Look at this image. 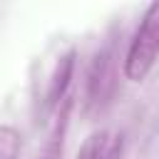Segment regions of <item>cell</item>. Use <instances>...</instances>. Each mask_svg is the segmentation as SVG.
Listing matches in <instances>:
<instances>
[{
  "label": "cell",
  "instance_id": "1",
  "mask_svg": "<svg viewBox=\"0 0 159 159\" xmlns=\"http://www.w3.org/2000/svg\"><path fill=\"white\" fill-rule=\"evenodd\" d=\"M119 87V52H117V37L107 35L104 42L94 50L87 72H84V87H82V109L87 117L102 114L117 94Z\"/></svg>",
  "mask_w": 159,
  "mask_h": 159
},
{
  "label": "cell",
  "instance_id": "5",
  "mask_svg": "<svg viewBox=\"0 0 159 159\" xmlns=\"http://www.w3.org/2000/svg\"><path fill=\"white\" fill-rule=\"evenodd\" d=\"M22 134L12 124H0V159H20Z\"/></svg>",
  "mask_w": 159,
  "mask_h": 159
},
{
  "label": "cell",
  "instance_id": "7",
  "mask_svg": "<svg viewBox=\"0 0 159 159\" xmlns=\"http://www.w3.org/2000/svg\"><path fill=\"white\" fill-rule=\"evenodd\" d=\"M104 137H107V129H97V132H92V134L80 144L75 159H99V149H102Z\"/></svg>",
  "mask_w": 159,
  "mask_h": 159
},
{
  "label": "cell",
  "instance_id": "4",
  "mask_svg": "<svg viewBox=\"0 0 159 159\" xmlns=\"http://www.w3.org/2000/svg\"><path fill=\"white\" fill-rule=\"evenodd\" d=\"M72 107H75V94H70L52 114V127H50V134L40 149L37 157L42 159H60L62 157V144H65V134H67V127H70V117H72Z\"/></svg>",
  "mask_w": 159,
  "mask_h": 159
},
{
  "label": "cell",
  "instance_id": "3",
  "mask_svg": "<svg viewBox=\"0 0 159 159\" xmlns=\"http://www.w3.org/2000/svg\"><path fill=\"white\" fill-rule=\"evenodd\" d=\"M75 70H77V50L67 47L65 52H60L47 72L45 87H42V97H40V117H52L55 109L72 94L70 84L75 80Z\"/></svg>",
  "mask_w": 159,
  "mask_h": 159
},
{
  "label": "cell",
  "instance_id": "2",
  "mask_svg": "<svg viewBox=\"0 0 159 159\" xmlns=\"http://www.w3.org/2000/svg\"><path fill=\"white\" fill-rule=\"evenodd\" d=\"M157 57H159V2H152L142 12L139 25L124 50V57H122L124 80L142 82L157 65Z\"/></svg>",
  "mask_w": 159,
  "mask_h": 159
},
{
  "label": "cell",
  "instance_id": "6",
  "mask_svg": "<svg viewBox=\"0 0 159 159\" xmlns=\"http://www.w3.org/2000/svg\"><path fill=\"white\" fill-rule=\"evenodd\" d=\"M124 149H127L124 132H107L99 149V159H124Z\"/></svg>",
  "mask_w": 159,
  "mask_h": 159
},
{
  "label": "cell",
  "instance_id": "8",
  "mask_svg": "<svg viewBox=\"0 0 159 159\" xmlns=\"http://www.w3.org/2000/svg\"><path fill=\"white\" fill-rule=\"evenodd\" d=\"M37 159H42V157H37Z\"/></svg>",
  "mask_w": 159,
  "mask_h": 159
}]
</instances>
